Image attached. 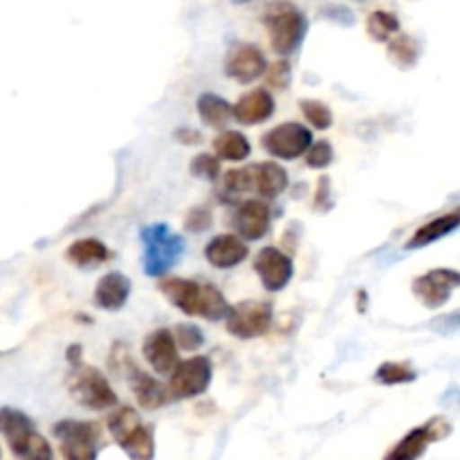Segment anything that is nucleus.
I'll use <instances>...</instances> for the list:
<instances>
[{
    "mask_svg": "<svg viewBox=\"0 0 460 460\" xmlns=\"http://www.w3.org/2000/svg\"><path fill=\"white\" fill-rule=\"evenodd\" d=\"M160 292L175 308L182 310L187 317H205L209 322H220V319L227 317V299L211 283L166 279V281L160 283Z\"/></svg>",
    "mask_w": 460,
    "mask_h": 460,
    "instance_id": "1",
    "label": "nucleus"
},
{
    "mask_svg": "<svg viewBox=\"0 0 460 460\" xmlns=\"http://www.w3.org/2000/svg\"><path fill=\"white\" fill-rule=\"evenodd\" d=\"M0 436L18 460H52V447L36 431L34 420L21 409L0 407Z\"/></svg>",
    "mask_w": 460,
    "mask_h": 460,
    "instance_id": "2",
    "label": "nucleus"
},
{
    "mask_svg": "<svg viewBox=\"0 0 460 460\" xmlns=\"http://www.w3.org/2000/svg\"><path fill=\"white\" fill-rule=\"evenodd\" d=\"M144 245V272L153 279H160L171 268L180 263L184 254V238L171 232L169 225H146L139 232Z\"/></svg>",
    "mask_w": 460,
    "mask_h": 460,
    "instance_id": "3",
    "label": "nucleus"
},
{
    "mask_svg": "<svg viewBox=\"0 0 460 460\" xmlns=\"http://www.w3.org/2000/svg\"><path fill=\"white\" fill-rule=\"evenodd\" d=\"M108 431L115 443L124 449L130 460H153L155 458V438L153 429L144 425L137 411L130 407H121L108 416Z\"/></svg>",
    "mask_w": 460,
    "mask_h": 460,
    "instance_id": "4",
    "label": "nucleus"
},
{
    "mask_svg": "<svg viewBox=\"0 0 460 460\" xmlns=\"http://www.w3.org/2000/svg\"><path fill=\"white\" fill-rule=\"evenodd\" d=\"M263 22L270 31L272 49L281 57L295 54L304 43L305 31H308V18L292 3H274L265 12Z\"/></svg>",
    "mask_w": 460,
    "mask_h": 460,
    "instance_id": "5",
    "label": "nucleus"
},
{
    "mask_svg": "<svg viewBox=\"0 0 460 460\" xmlns=\"http://www.w3.org/2000/svg\"><path fill=\"white\" fill-rule=\"evenodd\" d=\"M67 389H70V395L76 404L93 409V411H103V409H111L117 404V394L112 391L111 382L94 367L75 364L70 376H67Z\"/></svg>",
    "mask_w": 460,
    "mask_h": 460,
    "instance_id": "6",
    "label": "nucleus"
},
{
    "mask_svg": "<svg viewBox=\"0 0 460 460\" xmlns=\"http://www.w3.org/2000/svg\"><path fill=\"white\" fill-rule=\"evenodd\" d=\"M52 434L58 440V449L66 460H97L102 431L94 422L61 420L54 425Z\"/></svg>",
    "mask_w": 460,
    "mask_h": 460,
    "instance_id": "7",
    "label": "nucleus"
},
{
    "mask_svg": "<svg viewBox=\"0 0 460 460\" xmlns=\"http://www.w3.org/2000/svg\"><path fill=\"white\" fill-rule=\"evenodd\" d=\"M274 310L268 301H241L236 305H229L227 310V331L238 340H254L265 335L272 326Z\"/></svg>",
    "mask_w": 460,
    "mask_h": 460,
    "instance_id": "8",
    "label": "nucleus"
},
{
    "mask_svg": "<svg viewBox=\"0 0 460 460\" xmlns=\"http://www.w3.org/2000/svg\"><path fill=\"white\" fill-rule=\"evenodd\" d=\"M211 377H214V367H211L209 358L198 355V358H189L184 362L175 364L166 389H169L171 398L175 400L198 398V395L209 389Z\"/></svg>",
    "mask_w": 460,
    "mask_h": 460,
    "instance_id": "9",
    "label": "nucleus"
},
{
    "mask_svg": "<svg viewBox=\"0 0 460 460\" xmlns=\"http://www.w3.org/2000/svg\"><path fill=\"white\" fill-rule=\"evenodd\" d=\"M449 434H452V425H449L447 418H431L429 422L416 427V429L409 431L402 440H398V443L394 445V449L386 452L385 460H418L427 449H429L431 443L445 440Z\"/></svg>",
    "mask_w": 460,
    "mask_h": 460,
    "instance_id": "10",
    "label": "nucleus"
},
{
    "mask_svg": "<svg viewBox=\"0 0 460 460\" xmlns=\"http://www.w3.org/2000/svg\"><path fill=\"white\" fill-rule=\"evenodd\" d=\"M310 144H313V133L296 121L274 126L263 137L265 151L272 157H281V160H296L308 151Z\"/></svg>",
    "mask_w": 460,
    "mask_h": 460,
    "instance_id": "11",
    "label": "nucleus"
},
{
    "mask_svg": "<svg viewBox=\"0 0 460 460\" xmlns=\"http://www.w3.org/2000/svg\"><path fill=\"white\" fill-rule=\"evenodd\" d=\"M460 286V274L456 270H431L413 281V295L425 308H443Z\"/></svg>",
    "mask_w": 460,
    "mask_h": 460,
    "instance_id": "12",
    "label": "nucleus"
},
{
    "mask_svg": "<svg viewBox=\"0 0 460 460\" xmlns=\"http://www.w3.org/2000/svg\"><path fill=\"white\" fill-rule=\"evenodd\" d=\"M254 270L268 292H281L292 281V274H295L292 259L286 252L277 250V247H263L256 254Z\"/></svg>",
    "mask_w": 460,
    "mask_h": 460,
    "instance_id": "13",
    "label": "nucleus"
},
{
    "mask_svg": "<svg viewBox=\"0 0 460 460\" xmlns=\"http://www.w3.org/2000/svg\"><path fill=\"white\" fill-rule=\"evenodd\" d=\"M263 52L252 43H238L229 49L225 58V75L238 84H252L268 70Z\"/></svg>",
    "mask_w": 460,
    "mask_h": 460,
    "instance_id": "14",
    "label": "nucleus"
},
{
    "mask_svg": "<svg viewBox=\"0 0 460 460\" xmlns=\"http://www.w3.org/2000/svg\"><path fill=\"white\" fill-rule=\"evenodd\" d=\"M144 359L151 364V368L162 376H171V371L178 364V349H175V341L171 331L160 328V331H153L151 335L144 340L142 346Z\"/></svg>",
    "mask_w": 460,
    "mask_h": 460,
    "instance_id": "15",
    "label": "nucleus"
},
{
    "mask_svg": "<svg viewBox=\"0 0 460 460\" xmlns=\"http://www.w3.org/2000/svg\"><path fill=\"white\" fill-rule=\"evenodd\" d=\"M270 223H272V211L263 200L243 202L234 216V225L245 241H261L268 234Z\"/></svg>",
    "mask_w": 460,
    "mask_h": 460,
    "instance_id": "16",
    "label": "nucleus"
},
{
    "mask_svg": "<svg viewBox=\"0 0 460 460\" xmlns=\"http://www.w3.org/2000/svg\"><path fill=\"white\" fill-rule=\"evenodd\" d=\"M250 250H247L245 241L234 234H220V236L211 238L209 245L205 247V256L214 268L229 270L236 268L238 263L247 259Z\"/></svg>",
    "mask_w": 460,
    "mask_h": 460,
    "instance_id": "17",
    "label": "nucleus"
},
{
    "mask_svg": "<svg viewBox=\"0 0 460 460\" xmlns=\"http://www.w3.org/2000/svg\"><path fill=\"white\" fill-rule=\"evenodd\" d=\"M128 385L133 395L137 398V404L146 409V411H155V409L164 407L171 400L169 389L162 382H157L155 377H151L148 373L139 371L135 367L128 368Z\"/></svg>",
    "mask_w": 460,
    "mask_h": 460,
    "instance_id": "18",
    "label": "nucleus"
},
{
    "mask_svg": "<svg viewBox=\"0 0 460 460\" xmlns=\"http://www.w3.org/2000/svg\"><path fill=\"white\" fill-rule=\"evenodd\" d=\"M274 115V99L268 90L259 88L243 94L232 108V117L243 126H256Z\"/></svg>",
    "mask_w": 460,
    "mask_h": 460,
    "instance_id": "19",
    "label": "nucleus"
},
{
    "mask_svg": "<svg viewBox=\"0 0 460 460\" xmlns=\"http://www.w3.org/2000/svg\"><path fill=\"white\" fill-rule=\"evenodd\" d=\"M130 279L121 272H108L99 279L97 288H94V304L97 308L108 310V313H117L126 305L130 296Z\"/></svg>",
    "mask_w": 460,
    "mask_h": 460,
    "instance_id": "20",
    "label": "nucleus"
},
{
    "mask_svg": "<svg viewBox=\"0 0 460 460\" xmlns=\"http://www.w3.org/2000/svg\"><path fill=\"white\" fill-rule=\"evenodd\" d=\"M250 182L256 193L265 198V200H274L281 196L288 189V171L277 162H261V164H252L250 169Z\"/></svg>",
    "mask_w": 460,
    "mask_h": 460,
    "instance_id": "21",
    "label": "nucleus"
},
{
    "mask_svg": "<svg viewBox=\"0 0 460 460\" xmlns=\"http://www.w3.org/2000/svg\"><path fill=\"white\" fill-rule=\"evenodd\" d=\"M460 225V214L458 211H452L447 216H440V218L431 220V223L422 225V227L416 229L411 238L407 243V250H420V247L431 245V243L440 241V238L449 236L452 232H456Z\"/></svg>",
    "mask_w": 460,
    "mask_h": 460,
    "instance_id": "22",
    "label": "nucleus"
},
{
    "mask_svg": "<svg viewBox=\"0 0 460 460\" xmlns=\"http://www.w3.org/2000/svg\"><path fill=\"white\" fill-rule=\"evenodd\" d=\"M67 261L76 268H94L108 259V247L97 238H81L67 247Z\"/></svg>",
    "mask_w": 460,
    "mask_h": 460,
    "instance_id": "23",
    "label": "nucleus"
},
{
    "mask_svg": "<svg viewBox=\"0 0 460 460\" xmlns=\"http://www.w3.org/2000/svg\"><path fill=\"white\" fill-rule=\"evenodd\" d=\"M198 115L211 128H225L232 119V106L218 94L205 93L198 97Z\"/></svg>",
    "mask_w": 460,
    "mask_h": 460,
    "instance_id": "24",
    "label": "nucleus"
},
{
    "mask_svg": "<svg viewBox=\"0 0 460 460\" xmlns=\"http://www.w3.org/2000/svg\"><path fill=\"white\" fill-rule=\"evenodd\" d=\"M214 151L218 155V160L241 162L245 157H250L252 146L245 135L238 133V130H227V133H220L214 139Z\"/></svg>",
    "mask_w": 460,
    "mask_h": 460,
    "instance_id": "25",
    "label": "nucleus"
},
{
    "mask_svg": "<svg viewBox=\"0 0 460 460\" xmlns=\"http://www.w3.org/2000/svg\"><path fill=\"white\" fill-rule=\"evenodd\" d=\"M420 43H418L413 36H395V39L389 40V57L395 66H400L402 70L407 67H413L420 58Z\"/></svg>",
    "mask_w": 460,
    "mask_h": 460,
    "instance_id": "26",
    "label": "nucleus"
},
{
    "mask_svg": "<svg viewBox=\"0 0 460 460\" xmlns=\"http://www.w3.org/2000/svg\"><path fill=\"white\" fill-rule=\"evenodd\" d=\"M367 30H368V36H371L373 40H377V43H386V40H389L391 36L400 30V21L395 13L377 9V12H373L371 16H368Z\"/></svg>",
    "mask_w": 460,
    "mask_h": 460,
    "instance_id": "27",
    "label": "nucleus"
},
{
    "mask_svg": "<svg viewBox=\"0 0 460 460\" xmlns=\"http://www.w3.org/2000/svg\"><path fill=\"white\" fill-rule=\"evenodd\" d=\"M416 377L418 373L407 362H385L376 371V382H380L385 386L407 385V382H413Z\"/></svg>",
    "mask_w": 460,
    "mask_h": 460,
    "instance_id": "28",
    "label": "nucleus"
},
{
    "mask_svg": "<svg viewBox=\"0 0 460 460\" xmlns=\"http://www.w3.org/2000/svg\"><path fill=\"white\" fill-rule=\"evenodd\" d=\"M252 182H250V171L247 169H234L227 171L223 178V184H220V198L227 202L238 200L245 191H250Z\"/></svg>",
    "mask_w": 460,
    "mask_h": 460,
    "instance_id": "29",
    "label": "nucleus"
},
{
    "mask_svg": "<svg viewBox=\"0 0 460 460\" xmlns=\"http://www.w3.org/2000/svg\"><path fill=\"white\" fill-rule=\"evenodd\" d=\"M171 335H173L175 344L182 350H189V353L202 349V344H205V332H202L196 323H178V326L171 331Z\"/></svg>",
    "mask_w": 460,
    "mask_h": 460,
    "instance_id": "30",
    "label": "nucleus"
},
{
    "mask_svg": "<svg viewBox=\"0 0 460 460\" xmlns=\"http://www.w3.org/2000/svg\"><path fill=\"white\" fill-rule=\"evenodd\" d=\"M301 112H304L305 119H308L317 130H328L332 126V112L323 102L304 99V102H301Z\"/></svg>",
    "mask_w": 460,
    "mask_h": 460,
    "instance_id": "31",
    "label": "nucleus"
},
{
    "mask_svg": "<svg viewBox=\"0 0 460 460\" xmlns=\"http://www.w3.org/2000/svg\"><path fill=\"white\" fill-rule=\"evenodd\" d=\"M332 157H335V151H332L331 142L319 139V142L308 146V157H305V162H308L310 169H326V166L332 164Z\"/></svg>",
    "mask_w": 460,
    "mask_h": 460,
    "instance_id": "32",
    "label": "nucleus"
},
{
    "mask_svg": "<svg viewBox=\"0 0 460 460\" xmlns=\"http://www.w3.org/2000/svg\"><path fill=\"white\" fill-rule=\"evenodd\" d=\"M189 171L200 180H216L220 175V160L209 155V153H200V155H196V160L191 162Z\"/></svg>",
    "mask_w": 460,
    "mask_h": 460,
    "instance_id": "33",
    "label": "nucleus"
},
{
    "mask_svg": "<svg viewBox=\"0 0 460 460\" xmlns=\"http://www.w3.org/2000/svg\"><path fill=\"white\" fill-rule=\"evenodd\" d=\"M290 79H292V70H290V63L288 61H277L268 70V81H270V85H274V88H279V90L288 88V85H290Z\"/></svg>",
    "mask_w": 460,
    "mask_h": 460,
    "instance_id": "34",
    "label": "nucleus"
},
{
    "mask_svg": "<svg viewBox=\"0 0 460 460\" xmlns=\"http://www.w3.org/2000/svg\"><path fill=\"white\" fill-rule=\"evenodd\" d=\"M322 16L328 18V21L340 22V25H353L355 22V13L344 4H326L322 9Z\"/></svg>",
    "mask_w": 460,
    "mask_h": 460,
    "instance_id": "35",
    "label": "nucleus"
},
{
    "mask_svg": "<svg viewBox=\"0 0 460 460\" xmlns=\"http://www.w3.org/2000/svg\"><path fill=\"white\" fill-rule=\"evenodd\" d=\"M184 225H187L189 232H205V229H209L211 225V214L207 209H191L189 211L187 220H184Z\"/></svg>",
    "mask_w": 460,
    "mask_h": 460,
    "instance_id": "36",
    "label": "nucleus"
},
{
    "mask_svg": "<svg viewBox=\"0 0 460 460\" xmlns=\"http://www.w3.org/2000/svg\"><path fill=\"white\" fill-rule=\"evenodd\" d=\"M317 193H319V196L314 198V205L322 207V209H328V207H331L332 202H331V180H328L326 175H323V178L319 180Z\"/></svg>",
    "mask_w": 460,
    "mask_h": 460,
    "instance_id": "37",
    "label": "nucleus"
},
{
    "mask_svg": "<svg viewBox=\"0 0 460 460\" xmlns=\"http://www.w3.org/2000/svg\"><path fill=\"white\" fill-rule=\"evenodd\" d=\"M175 139L182 144H200L202 142V135L193 128H178L175 130Z\"/></svg>",
    "mask_w": 460,
    "mask_h": 460,
    "instance_id": "38",
    "label": "nucleus"
},
{
    "mask_svg": "<svg viewBox=\"0 0 460 460\" xmlns=\"http://www.w3.org/2000/svg\"><path fill=\"white\" fill-rule=\"evenodd\" d=\"M79 353H81V346L79 344H75V346H70V349H67V359H70L72 367H75V364H81Z\"/></svg>",
    "mask_w": 460,
    "mask_h": 460,
    "instance_id": "39",
    "label": "nucleus"
},
{
    "mask_svg": "<svg viewBox=\"0 0 460 460\" xmlns=\"http://www.w3.org/2000/svg\"><path fill=\"white\" fill-rule=\"evenodd\" d=\"M232 3H236V4H243V3H252V0H232Z\"/></svg>",
    "mask_w": 460,
    "mask_h": 460,
    "instance_id": "40",
    "label": "nucleus"
},
{
    "mask_svg": "<svg viewBox=\"0 0 460 460\" xmlns=\"http://www.w3.org/2000/svg\"><path fill=\"white\" fill-rule=\"evenodd\" d=\"M355 3H364V0H355Z\"/></svg>",
    "mask_w": 460,
    "mask_h": 460,
    "instance_id": "41",
    "label": "nucleus"
}]
</instances>
